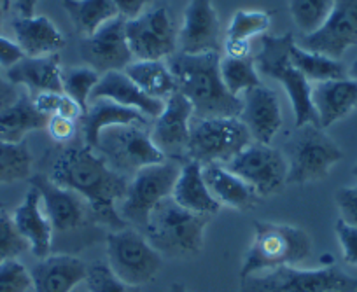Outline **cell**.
Here are the masks:
<instances>
[{"mask_svg":"<svg viewBox=\"0 0 357 292\" xmlns=\"http://www.w3.org/2000/svg\"><path fill=\"white\" fill-rule=\"evenodd\" d=\"M13 219H15L18 231L29 242L30 252L37 259H44V257L51 256L54 231L46 212H44L40 194L37 192L36 187L30 185L22 205L13 214Z\"/></svg>","mask_w":357,"mask_h":292,"instance_id":"20","label":"cell"},{"mask_svg":"<svg viewBox=\"0 0 357 292\" xmlns=\"http://www.w3.org/2000/svg\"><path fill=\"white\" fill-rule=\"evenodd\" d=\"M56 114L61 116V118L74 119V121H77V119L82 118L84 111H82L81 105H79L77 102L72 100L70 96H67L63 93V96H61V102H60V107H58Z\"/></svg>","mask_w":357,"mask_h":292,"instance_id":"49","label":"cell"},{"mask_svg":"<svg viewBox=\"0 0 357 292\" xmlns=\"http://www.w3.org/2000/svg\"><path fill=\"white\" fill-rule=\"evenodd\" d=\"M240 292H357V278L335 264L321 270L284 266L243 278Z\"/></svg>","mask_w":357,"mask_h":292,"instance_id":"7","label":"cell"},{"mask_svg":"<svg viewBox=\"0 0 357 292\" xmlns=\"http://www.w3.org/2000/svg\"><path fill=\"white\" fill-rule=\"evenodd\" d=\"M123 72L151 98L165 102L177 93L174 74L163 60H135Z\"/></svg>","mask_w":357,"mask_h":292,"instance_id":"30","label":"cell"},{"mask_svg":"<svg viewBox=\"0 0 357 292\" xmlns=\"http://www.w3.org/2000/svg\"><path fill=\"white\" fill-rule=\"evenodd\" d=\"M25 250H30L29 242L18 231L13 215L2 207L0 208V263L16 259Z\"/></svg>","mask_w":357,"mask_h":292,"instance_id":"39","label":"cell"},{"mask_svg":"<svg viewBox=\"0 0 357 292\" xmlns=\"http://www.w3.org/2000/svg\"><path fill=\"white\" fill-rule=\"evenodd\" d=\"M11 2H13V0H0V4L4 6L6 11H8V9H9V6H11Z\"/></svg>","mask_w":357,"mask_h":292,"instance_id":"54","label":"cell"},{"mask_svg":"<svg viewBox=\"0 0 357 292\" xmlns=\"http://www.w3.org/2000/svg\"><path fill=\"white\" fill-rule=\"evenodd\" d=\"M126 40L135 60H163L177 53V30L168 9H149L125 25Z\"/></svg>","mask_w":357,"mask_h":292,"instance_id":"13","label":"cell"},{"mask_svg":"<svg viewBox=\"0 0 357 292\" xmlns=\"http://www.w3.org/2000/svg\"><path fill=\"white\" fill-rule=\"evenodd\" d=\"M242 104L240 121L249 130L250 139L270 146L282 126V111L277 93L266 86H256L243 93Z\"/></svg>","mask_w":357,"mask_h":292,"instance_id":"19","label":"cell"},{"mask_svg":"<svg viewBox=\"0 0 357 292\" xmlns=\"http://www.w3.org/2000/svg\"><path fill=\"white\" fill-rule=\"evenodd\" d=\"M312 104L319 126L329 128L357 109V81L350 77L317 82L312 88Z\"/></svg>","mask_w":357,"mask_h":292,"instance_id":"22","label":"cell"},{"mask_svg":"<svg viewBox=\"0 0 357 292\" xmlns=\"http://www.w3.org/2000/svg\"><path fill=\"white\" fill-rule=\"evenodd\" d=\"M172 198L186 210L200 215H214L221 210V205L212 198L204 178V164L186 160L181 167L178 177L172 189Z\"/></svg>","mask_w":357,"mask_h":292,"instance_id":"27","label":"cell"},{"mask_svg":"<svg viewBox=\"0 0 357 292\" xmlns=\"http://www.w3.org/2000/svg\"><path fill=\"white\" fill-rule=\"evenodd\" d=\"M4 15H6L4 6L0 4V30H2V25H4Z\"/></svg>","mask_w":357,"mask_h":292,"instance_id":"53","label":"cell"},{"mask_svg":"<svg viewBox=\"0 0 357 292\" xmlns=\"http://www.w3.org/2000/svg\"><path fill=\"white\" fill-rule=\"evenodd\" d=\"M30 287V271L18 259L0 263V292H29Z\"/></svg>","mask_w":357,"mask_h":292,"instance_id":"40","label":"cell"},{"mask_svg":"<svg viewBox=\"0 0 357 292\" xmlns=\"http://www.w3.org/2000/svg\"><path fill=\"white\" fill-rule=\"evenodd\" d=\"M298 46L312 53L340 60L357 46V0H336L324 25L310 36H301Z\"/></svg>","mask_w":357,"mask_h":292,"instance_id":"15","label":"cell"},{"mask_svg":"<svg viewBox=\"0 0 357 292\" xmlns=\"http://www.w3.org/2000/svg\"><path fill=\"white\" fill-rule=\"evenodd\" d=\"M60 54L51 56L29 58L23 56L18 63L8 68L6 77L16 86H25L30 96H36L43 91H58L63 93V82H61Z\"/></svg>","mask_w":357,"mask_h":292,"instance_id":"24","label":"cell"},{"mask_svg":"<svg viewBox=\"0 0 357 292\" xmlns=\"http://www.w3.org/2000/svg\"><path fill=\"white\" fill-rule=\"evenodd\" d=\"M336 0H289V13L301 36L317 32L331 15Z\"/></svg>","mask_w":357,"mask_h":292,"instance_id":"35","label":"cell"},{"mask_svg":"<svg viewBox=\"0 0 357 292\" xmlns=\"http://www.w3.org/2000/svg\"><path fill=\"white\" fill-rule=\"evenodd\" d=\"M95 151L112 170L126 178H132L144 167L167 160L140 125H121L104 130Z\"/></svg>","mask_w":357,"mask_h":292,"instance_id":"11","label":"cell"},{"mask_svg":"<svg viewBox=\"0 0 357 292\" xmlns=\"http://www.w3.org/2000/svg\"><path fill=\"white\" fill-rule=\"evenodd\" d=\"M153 0H114V6L118 9L119 18H123L125 22L130 20H135L139 16H142L144 13L149 11V6Z\"/></svg>","mask_w":357,"mask_h":292,"instance_id":"44","label":"cell"},{"mask_svg":"<svg viewBox=\"0 0 357 292\" xmlns=\"http://www.w3.org/2000/svg\"><path fill=\"white\" fill-rule=\"evenodd\" d=\"M335 203L343 221L357 228V185L340 187L335 192Z\"/></svg>","mask_w":357,"mask_h":292,"instance_id":"42","label":"cell"},{"mask_svg":"<svg viewBox=\"0 0 357 292\" xmlns=\"http://www.w3.org/2000/svg\"><path fill=\"white\" fill-rule=\"evenodd\" d=\"M22 58L23 53L22 49H20L18 44L0 36V67H13V65L18 63Z\"/></svg>","mask_w":357,"mask_h":292,"instance_id":"46","label":"cell"},{"mask_svg":"<svg viewBox=\"0 0 357 292\" xmlns=\"http://www.w3.org/2000/svg\"><path fill=\"white\" fill-rule=\"evenodd\" d=\"M289 58L294 67L301 72V75L308 82H326L349 77L347 67L342 61L324 56V54L312 53V51H307L298 46L296 43L291 47Z\"/></svg>","mask_w":357,"mask_h":292,"instance_id":"32","label":"cell"},{"mask_svg":"<svg viewBox=\"0 0 357 292\" xmlns=\"http://www.w3.org/2000/svg\"><path fill=\"white\" fill-rule=\"evenodd\" d=\"M29 182L40 194L43 208L54 233H74L84 228L88 222H93L88 203L77 192L61 187L44 174L32 175Z\"/></svg>","mask_w":357,"mask_h":292,"instance_id":"14","label":"cell"},{"mask_svg":"<svg viewBox=\"0 0 357 292\" xmlns=\"http://www.w3.org/2000/svg\"><path fill=\"white\" fill-rule=\"evenodd\" d=\"M121 125H146V116L139 111L116 104V102L98 98V100L89 102L88 111L82 114L81 126L82 135H84L86 146L95 149L98 146V140L104 130L112 126Z\"/></svg>","mask_w":357,"mask_h":292,"instance_id":"28","label":"cell"},{"mask_svg":"<svg viewBox=\"0 0 357 292\" xmlns=\"http://www.w3.org/2000/svg\"><path fill=\"white\" fill-rule=\"evenodd\" d=\"M208 219V215L186 210L168 197L151 212L142 233L161 257L190 259L204 249Z\"/></svg>","mask_w":357,"mask_h":292,"instance_id":"3","label":"cell"},{"mask_svg":"<svg viewBox=\"0 0 357 292\" xmlns=\"http://www.w3.org/2000/svg\"><path fill=\"white\" fill-rule=\"evenodd\" d=\"M170 292H188V289L184 287L183 284H178V282H175V284H172Z\"/></svg>","mask_w":357,"mask_h":292,"instance_id":"52","label":"cell"},{"mask_svg":"<svg viewBox=\"0 0 357 292\" xmlns=\"http://www.w3.org/2000/svg\"><path fill=\"white\" fill-rule=\"evenodd\" d=\"M204 178L212 198L221 207H229L238 212H249L259 205V194L226 167L205 164Z\"/></svg>","mask_w":357,"mask_h":292,"instance_id":"25","label":"cell"},{"mask_svg":"<svg viewBox=\"0 0 357 292\" xmlns=\"http://www.w3.org/2000/svg\"><path fill=\"white\" fill-rule=\"evenodd\" d=\"M0 208H2V205H0Z\"/></svg>","mask_w":357,"mask_h":292,"instance_id":"56","label":"cell"},{"mask_svg":"<svg viewBox=\"0 0 357 292\" xmlns=\"http://www.w3.org/2000/svg\"><path fill=\"white\" fill-rule=\"evenodd\" d=\"M335 233L342 247L343 261L357 266V228L343 219H338L335 224Z\"/></svg>","mask_w":357,"mask_h":292,"instance_id":"41","label":"cell"},{"mask_svg":"<svg viewBox=\"0 0 357 292\" xmlns=\"http://www.w3.org/2000/svg\"><path fill=\"white\" fill-rule=\"evenodd\" d=\"M226 168L247 182L259 198L273 197L287 185L289 167L286 156L266 144L250 142Z\"/></svg>","mask_w":357,"mask_h":292,"instance_id":"12","label":"cell"},{"mask_svg":"<svg viewBox=\"0 0 357 292\" xmlns=\"http://www.w3.org/2000/svg\"><path fill=\"white\" fill-rule=\"evenodd\" d=\"M84 284L88 292H140V287L126 284L121 278L116 277L104 261L89 264Z\"/></svg>","mask_w":357,"mask_h":292,"instance_id":"38","label":"cell"},{"mask_svg":"<svg viewBox=\"0 0 357 292\" xmlns=\"http://www.w3.org/2000/svg\"><path fill=\"white\" fill-rule=\"evenodd\" d=\"M287 184L303 185L324 180L331 168L343 160V151L338 144L315 125H305L296 128L286 142Z\"/></svg>","mask_w":357,"mask_h":292,"instance_id":"6","label":"cell"},{"mask_svg":"<svg viewBox=\"0 0 357 292\" xmlns=\"http://www.w3.org/2000/svg\"><path fill=\"white\" fill-rule=\"evenodd\" d=\"M294 36L291 32L284 36H268L264 33L261 39L259 53L254 56L257 72L266 77L279 81L289 96L294 112V125L296 128L305 125L319 126L317 114L312 104L310 82L301 75V72L291 61L289 53L294 46Z\"/></svg>","mask_w":357,"mask_h":292,"instance_id":"5","label":"cell"},{"mask_svg":"<svg viewBox=\"0 0 357 292\" xmlns=\"http://www.w3.org/2000/svg\"><path fill=\"white\" fill-rule=\"evenodd\" d=\"M222 49H225L226 56L247 58L250 56V40L226 39L225 43H222Z\"/></svg>","mask_w":357,"mask_h":292,"instance_id":"48","label":"cell"},{"mask_svg":"<svg viewBox=\"0 0 357 292\" xmlns=\"http://www.w3.org/2000/svg\"><path fill=\"white\" fill-rule=\"evenodd\" d=\"M352 175H354V178H356V180H357V163H356V167L352 168Z\"/></svg>","mask_w":357,"mask_h":292,"instance_id":"55","label":"cell"},{"mask_svg":"<svg viewBox=\"0 0 357 292\" xmlns=\"http://www.w3.org/2000/svg\"><path fill=\"white\" fill-rule=\"evenodd\" d=\"M100 81V74L89 67H72L67 68L61 75L63 82V93L70 96L72 100L81 105L82 111H88L89 100H91V93L95 86Z\"/></svg>","mask_w":357,"mask_h":292,"instance_id":"36","label":"cell"},{"mask_svg":"<svg viewBox=\"0 0 357 292\" xmlns=\"http://www.w3.org/2000/svg\"><path fill=\"white\" fill-rule=\"evenodd\" d=\"M50 178L84 198L93 222L111 231L128 228L116 203L125 198L130 178L112 170L95 149L65 147L51 164Z\"/></svg>","mask_w":357,"mask_h":292,"instance_id":"1","label":"cell"},{"mask_svg":"<svg viewBox=\"0 0 357 292\" xmlns=\"http://www.w3.org/2000/svg\"><path fill=\"white\" fill-rule=\"evenodd\" d=\"M347 72H349L350 79H356L357 81V60H354V63L350 65V68Z\"/></svg>","mask_w":357,"mask_h":292,"instance_id":"51","label":"cell"},{"mask_svg":"<svg viewBox=\"0 0 357 292\" xmlns=\"http://www.w3.org/2000/svg\"><path fill=\"white\" fill-rule=\"evenodd\" d=\"M178 171L181 167L177 161L172 160L149 164L137 171L128 180V189L118 210L123 221L142 231L151 212L158 207V203L172 197V189L177 180Z\"/></svg>","mask_w":357,"mask_h":292,"instance_id":"8","label":"cell"},{"mask_svg":"<svg viewBox=\"0 0 357 292\" xmlns=\"http://www.w3.org/2000/svg\"><path fill=\"white\" fill-rule=\"evenodd\" d=\"M250 133L240 118H195L188 160L200 164H228L250 144Z\"/></svg>","mask_w":357,"mask_h":292,"instance_id":"10","label":"cell"},{"mask_svg":"<svg viewBox=\"0 0 357 292\" xmlns=\"http://www.w3.org/2000/svg\"><path fill=\"white\" fill-rule=\"evenodd\" d=\"M254 238L245 254L240 278L305 263L312 254V240L305 229L282 222L254 221Z\"/></svg>","mask_w":357,"mask_h":292,"instance_id":"4","label":"cell"},{"mask_svg":"<svg viewBox=\"0 0 357 292\" xmlns=\"http://www.w3.org/2000/svg\"><path fill=\"white\" fill-rule=\"evenodd\" d=\"M221 47V22L212 0H190L177 33L178 53H219Z\"/></svg>","mask_w":357,"mask_h":292,"instance_id":"18","label":"cell"},{"mask_svg":"<svg viewBox=\"0 0 357 292\" xmlns=\"http://www.w3.org/2000/svg\"><path fill=\"white\" fill-rule=\"evenodd\" d=\"M39 0H16V6H18V11L23 18H30L36 13V6Z\"/></svg>","mask_w":357,"mask_h":292,"instance_id":"50","label":"cell"},{"mask_svg":"<svg viewBox=\"0 0 357 292\" xmlns=\"http://www.w3.org/2000/svg\"><path fill=\"white\" fill-rule=\"evenodd\" d=\"M46 130L50 132L51 139L56 140V142L60 144H67L70 142L75 137V133H77V123H75L74 119H67L54 114L51 116L50 121H47Z\"/></svg>","mask_w":357,"mask_h":292,"instance_id":"43","label":"cell"},{"mask_svg":"<svg viewBox=\"0 0 357 292\" xmlns=\"http://www.w3.org/2000/svg\"><path fill=\"white\" fill-rule=\"evenodd\" d=\"M193 107L181 93H174L165 100V109L156 118L151 140L167 160L186 161L193 128Z\"/></svg>","mask_w":357,"mask_h":292,"instance_id":"16","label":"cell"},{"mask_svg":"<svg viewBox=\"0 0 357 292\" xmlns=\"http://www.w3.org/2000/svg\"><path fill=\"white\" fill-rule=\"evenodd\" d=\"M61 6L82 37L93 36L119 16L114 0H61Z\"/></svg>","mask_w":357,"mask_h":292,"instance_id":"31","label":"cell"},{"mask_svg":"<svg viewBox=\"0 0 357 292\" xmlns=\"http://www.w3.org/2000/svg\"><path fill=\"white\" fill-rule=\"evenodd\" d=\"M98 98L116 102L123 107L135 109L140 114L154 119L165 109V102L147 96L125 72H107V74L100 75V81L95 86L89 102L98 100Z\"/></svg>","mask_w":357,"mask_h":292,"instance_id":"23","label":"cell"},{"mask_svg":"<svg viewBox=\"0 0 357 292\" xmlns=\"http://www.w3.org/2000/svg\"><path fill=\"white\" fill-rule=\"evenodd\" d=\"M125 25V20L118 16L93 36L82 37L79 53L86 67L104 75L107 72H123L132 63L133 56L126 40Z\"/></svg>","mask_w":357,"mask_h":292,"instance_id":"17","label":"cell"},{"mask_svg":"<svg viewBox=\"0 0 357 292\" xmlns=\"http://www.w3.org/2000/svg\"><path fill=\"white\" fill-rule=\"evenodd\" d=\"M20 95H22V91L18 89V86L13 84L8 77L0 74V112L11 107L18 100Z\"/></svg>","mask_w":357,"mask_h":292,"instance_id":"47","label":"cell"},{"mask_svg":"<svg viewBox=\"0 0 357 292\" xmlns=\"http://www.w3.org/2000/svg\"><path fill=\"white\" fill-rule=\"evenodd\" d=\"M61 96H63V93L43 91L39 93V95L32 96V100H33V105H36V109L40 112V114L51 118V116H54L58 112Z\"/></svg>","mask_w":357,"mask_h":292,"instance_id":"45","label":"cell"},{"mask_svg":"<svg viewBox=\"0 0 357 292\" xmlns=\"http://www.w3.org/2000/svg\"><path fill=\"white\" fill-rule=\"evenodd\" d=\"M32 177V154L29 146L0 140V184L29 180Z\"/></svg>","mask_w":357,"mask_h":292,"instance_id":"33","label":"cell"},{"mask_svg":"<svg viewBox=\"0 0 357 292\" xmlns=\"http://www.w3.org/2000/svg\"><path fill=\"white\" fill-rule=\"evenodd\" d=\"M16 44L22 49L23 56L40 58L58 54L67 44L63 33L56 29L51 20L46 16H30V18H18L13 22Z\"/></svg>","mask_w":357,"mask_h":292,"instance_id":"26","label":"cell"},{"mask_svg":"<svg viewBox=\"0 0 357 292\" xmlns=\"http://www.w3.org/2000/svg\"><path fill=\"white\" fill-rule=\"evenodd\" d=\"M88 266L79 257L51 254L30 271L33 292H72L86 278Z\"/></svg>","mask_w":357,"mask_h":292,"instance_id":"21","label":"cell"},{"mask_svg":"<svg viewBox=\"0 0 357 292\" xmlns=\"http://www.w3.org/2000/svg\"><path fill=\"white\" fill-rule=\"evenodd\" d=\"M105 243L109 268L126 284L140 287L153 282L160 273L163 257L139 229L125 228L109 231Z\"/></svg>","mask_w":357,"mask_h":292,"instance_id":"9","label":"cell"},{"mask_svg":"<svg viewBox=\"0 0 357 292\" xmlns=\"http://www.w3.org/2000/svg\"><path fill=\"white\" fill-rule=\"evenodd\" d=\"M221 79L222 82H225L226 89H228L233 96H238L240 93H245L247 89H252L256 88V86H261L259 72H257L252 56L222 58Z\"/></svg>","mask_w":357,"mask_h":292,"instance_id":"34","label":"cell"},{"mask_svg":"<svg viewBox=\"0 0 357 292\" xmlns=\"http://www.w3.org/2000/svg\"><path fill=\"white\" fill-rule=\"evenodd\" d=\"M47 121L50 118L37 111L32 96L29 93H22L11 107L0 112V140L22 144L30 132L46 128Z\"/></svg>","mask_w":357,"mask_h":292,"instance_id":"29","label":"cell"},{"mask_svg":"<svg viewBox=\"0 0 357 292\" xmlns=\"http://www.w3.org/2000/svg\"><path fill=\"white\" fill-rule=\"evenodd\" d=\"M168 67L177 82V91L193 107L195 118H240L242 98L226 89L219 53H175L168 58Z\"/></svg>","mask_w":357,"mask_h":292,"instance_id":"2","label":"cell"},{"mask_svg":"<svg viewBox=\"0 0 357 292\" xmlns=\"http://www.w3.org/2000/svg\"><path fill=\"white\" fill-rule=\"evenodd\" d=\"M272 25V16L266 11H236L226 29V39L249 40L250 37L266 32Z\"/></svg>","mask_w":357,"mask_h":292,"instance_id":"37","label":"cell"}]
</instances>
